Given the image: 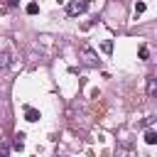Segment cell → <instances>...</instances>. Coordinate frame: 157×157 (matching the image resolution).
<instances>
[{
    "instance_id": "6da1fadb",
    "label": "cell",
    "mask_w": 157,
    "mask_h": 157,
    "mask_svg": "<svg viewBox=\"0 0 157 157\" xmlns=\"http://www.w3.org/2000/svg\"><path fill=\"white\" fill-rule=\"evenodd\" d=\"M86 10H88V2H86V0H71V2H69V7H66V12H69L71 17L83 15Z\"/></svg>"
},
{
    "instance_id": "7a4b0ae2",
    "label": "cell",
    "mask_w": 157,
    "mask_h": 157,
    "mask_svg": "<svg viewBox=\"0 0 157 157\" xmlns=\"http://www.w3.org/2000/svg\"><path fill=\"white\" fill-rule=\"evenodd\" d=\"M12 66V54L10 52H0V69H10Z\"/></svg>"
},
{
    "instance_id": "3957f363",
    "label": "cell",
    "mask_w": 157,
    "mask_h": 157,
    "mask_svg": "<svg viewBox=\"0 0 157 157\" xmlns=\"http://www.w3.org/2000/svg\"><path fill=\"white\" fill-rule=\"evenodd\" d=\"M155 93H157V78L155 76H147V96L155 98Z\"/></svg>"
},
{
    "instance_id": "277c9868",
    "label": "cell",
    "mask_w": 157,
    "mask_h": 157,
    "mask_svg": "<svg viewBox=\"0 0 157 157\" xmlns=\"http://www.w3.org/2000/svg\"><path fill=\"white\" fill-rule=\"evenodd\" d=\"M81 52H83V56H86V61H88V64H96V54H93V52H91L86 44L81 47Z\"/></svg>"
},
{
    "instance_id": "5b68a950",
    "label": "cell",
    "mask_w": 157,
    "mask_h": 157,
    "mask_svg": "<svg viewBox=\"0 0 157 157\" xmlns=\"http://www.w3.org/2000/svg\"><path fill=\"white\" fill-rule=\"evenodd\" d=\"M145 142H147V145H155V142H157V132H155V130H147V132H145Z\"/></svg>"
},
{
    "instance_id": "8992f818",
    "label": "cell",
    "mask_w": 157,
    "mask_h": 157,
    "mask_svg": "<svg viewBox=\"0 0 157 157\" xmlns=\"http://www.w3.org/2000/svg\"><path fill=\"white\" fill-rule=\"evenodd\" d=\"M25 113H27V120H32V123H34V120H37V118H39V113H37V110H34V108H27V110H25Z\"/></svg>"
},
{
    "instance_id": "52a82bcc",
    "label": "cell",
    "mask_w": 157,
    "mask_h": 157,
    "mask_svg": "<svg viewBox=\"0 0 157 157\" xmlns=\"http://www.w3.org/2000/svg\"><path fill=\"white\" fill-rule=\"evenodd\" d=\"M37 12H39V7H37L34 2H29V5H27V15H37Z\"/></svg>"
},
{
    "instance_id": "ba28073f",
    "label": "cell",
    "mask_w": 157,
    "mask_h": 157,
    "mask_svg": "<svg viewBox=\"0 0 157 157\" xmlns=\"http://www.w3.org/2000/svg\"><path fill=\"white\" fill-rule=\"evenodd\" d=\"M147 56H150V49H147V47H140V59L147 61Z\"/></svg>"
},
{
    "instance_id": "9c48e42d",
    "label": "cell",
    "mask_w": 157,
    "mask_h": 157,
    "mask_svg": "<svg viewBox=\"0 0 157 157\" xmlns=\"http://www.w3.org/2000/svg\"><path fill=\"white\" fill-rule=\"evenodd\" d=\"M142 12H145V2H137V5H135V17L142 15Z\"/></svg>"
}]
</instances>
